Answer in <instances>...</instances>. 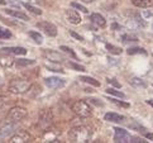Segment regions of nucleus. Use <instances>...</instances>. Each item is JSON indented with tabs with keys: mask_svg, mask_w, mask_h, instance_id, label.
<instances>
[{
	"mask_svg": "<svg viewBox=\"0 0 153 143\" xmlns=\"http://www.w3.org/2000/svg\"><path fill=\"white\" fill-rule=\"evenodd\" d=\"M90 137H91V132L87 127H85V125H80V127L72 128L70 130V134H68L70 141L76 142V143L90 142Z\"/></svg>",
	"mask_w": 153,
	"mask_h": 143,
	"instance_id": "f257e3e1",
	"label": "nucleus"
},
{
	"mask_svg": "<svg viewBox=\"0 0 153 143\" xmlns=\"http://www.w3.org/2000/svg\"><path fill=\"white\" fill-rule=\"evenodd\" d=\"M32 86V82L27 79H14L9 84V91L12 94H24Z\"/></svg>",
	"mask_w": 153,
	"mask_h": 143,
	"instance_id": "f03ea898",
	"label": "nucleus"
},
{
	"mask_svg": "<svg viewBox=\"0 0 153 143\" xmlns=\"http://www.w3.org/2000/svg\"><path fill=\"white\" fill-rule=\"evenodd\" d=\"M53 123V114L50 109H43L39 113V118H38V127L42 130H47Z\"/></svg>",
	"mask_w": 153,
	"mask_h": 143,
	"instance_id": "7ed1b4c3",
	"label": "nucleus"
},
{
	"mask_svg": "<svg viewBox=\"0 0 153 143\" xmlns=\"http://www.w3.org/2000/svg\"><path fill=\"white\" fill-rule=\"evenodd\" d=\"M27 115V110L24 108H19V107H14L9 110V113L7 114V123H19L22 119Z\"/></svg>",
	"mask_w": 153,
	"mask_h": 143,
	"instance_id": "20e7f679",
	"label": "nucleus"
},
{
	"mask_svg": "<svg viewBox=\"0 0 153 143\" xmlns=\"http://www.w3.org/2000/svg\"><path fill=\"white\" fill-rule=\"evenodd\" d=\"M72 109H74L75 114L79 115V117H81V118H87V117H90V115H91V108H90V105L85 100L76 101L74 104Z\"/></svg>",
	"mask_w": 153,
	"mask_h": 143,
	"instance_id": "39448f33",
	"label": "nucleus"
},
{
	"mask_svg": "<svg viewBox=\"0 0 153 143\" xmlns=\"http://www.w3.org/2000/svg\"><path fill=\"white\" fill-rule=\"evenodd\" d=\"M37 27L39 29H42L47 36H50V37H56L57 36V27L54 24H52V23H50V22H45V20L38 22Z\"/></svg>",
	"mask_w": 153,
	"mask_h": 143,
	"instance_id": "423d86ee",
	"label": "nucleus"
},
{
	"mask_svg": "<svg viewBox=\"0 0 153 143\" xmlns=\"http://www.w3.org/2000/svg\"><path fill=\"white\" fill-rule=\"evenodd\" d=\"M30 141H32V137L28 132L19 130L8 142H10V143H27V142H30Z\"/></svg>",
	"mask_w": 153,
	"mask_h": 143,
	"instance_id": "0eeeda50",
	"label": "nucleus"
},
{
	"mask_svg": "<svg viewBox=\"0 0 153 143\" xmlns=\"http://www.w3.org/2000/svg\"><path fill=\"white\" fill-rule=\"evenodd\" d=\"M130 134L127 130H124L122 128H115L114 129V141L117 143H125V142H130Z\"/></svg>",
	"mask_w": 153,
	"mask_h": 143,
	"instance_id": "6e6552de",
	"label": "nucleus"
},
{
	"mask_svg": "<svg viewBox=\"0 0 153 143\" xmlns=\"http://www.w3.org/2000/svg\"><path fill=\"white\" fill-rule=\"evenodd\" d=\"M45 57L48 60V61L51 62H62L63 60H66L63 57V54H61L59 52L57 51H52V49H47V51H45Z\"/></svg>",
	"mask_w": 153,
	"mask_h": 143,
	"instance_id": "1a4fd4ad",
	"label": "nucleus"
},
{
	"mask_svg": "<svg viewBox=\"0 0 153 143\" xmlns=\"http://www.w3.org/2000/svg\"><path fill=\"white\" fill-rule=\"evenodd\" d=\"M14 58L9 53L0 52V66L4 69H12L14 66Z\"/></svg>",
	"mask_w": 153,
	"mask_h": 143,
	"instance_id": "9d476101",
	"label": "nucleus"
},
{
	"mask_svg": "<svg viewBox=\"0 0 153 143\" xmlns=\"http://www.w3.org/2000/svg\"><path fill=\"white\" fill-rule=\"evenodd\" d=\"M45 84L51 89H59V87L65 86V80L59 77H47L45 79Z\"/></svg>",
	"mask_w": 153,
	"mask_h": 143,
	"instance_id": "9b49d317",
	"label": "nucleus"
},
{
	"mask_svg": "<svg viewBox=\"0 0 153 143\" xmlns=\"http://www.w3.org/2000/svg\"><path fill=\"white\" fill-rule=\"evenodd\" d=\"M66 16H67V20L70 22L71 24H79L81 22L80 14L74 9H67L66 10Z\"/></svg>",
	"mask_w": 153,
	"mask_h": 143,
	"instance_id": "f8f14e48",
	"label": "nucleus"
},
{
	"mask_svg": "<svg viewBox=\"0 0 153 143\" xmlns=\"http://www.w3.org/2000/svg\"><path fill=\"white\" fill-rule=\"evenodd\" d=\"M14 129H15L14 123H7L1 129H0V139L7 138L9 134H12V133H13Z\"/></svg>",
	"mask_w": 153,
	"mask_h": 143,
	"instance_id": "ddd939ff",
	"label": "nucleus"
},
{
	"mask_svg": "<svg viewBox=\"0 0 153 143\" xmlns=\"http://www.w3.org/2000/svg\"><path fill=\"white\" fill-rule=\"evenodd\" d=\"M5 13L9 14V15H12V16H14V18H17V19H20V20H25V22L29 20V16L27 15V14H24L23 12H19V10L5 9Z\"/></svg>",
	"mask_w": 153,
	"mask_h": 143,
	"instance_id": "4468645a",
	"label": "nucleus"
},
{
	"mask_svg": "<svg viewBox=\"0 0 153 143\" xmlns=\"http://www.w3.org/2000/svg\"><path fill=\"white\" fill-rule=\"evenodd\" d=\"M0 52L10 53V54H25L27 49L23 47H5V48H1Z\"/></svg>",
	"mask_w": 153,
	"mask_h": 143,
	"instance_id": "2eb2a0df",
	"label": "nucleus"
},
{
	"mask_svg": "<svg viewBox=\"0 0 153 143\" xmlns=\"http://www.w3.org/2000/svg\"><path fill=\"white\" fill-rule=\"evenodd\" d=\"M104 118H105V120H108V122H115V123H122L125 120L123 115L117 114V113H106Z\"/></svg>",
	"mask_w": 153,
	"mask_h": 143,
	"instance_id": "dca6fc26",
	"label": "nucleus"
},
{
	"mask_svg": "<svg viewBox=\"0 0 153 143\" xmlns=\"http://www.w3.org/2000/svg\"><path fill=\"white\" fill-rule=\"evenodd\" d=\"M90 19L92 20V23L97 24L99 27H105V24H106L105 18H104L102 15H100V14H92V15L90 16Z\"/></svg>",
	"mask_w": 153,
	"mask_h": 143,
	"instance_id": "f3484780",
	"label": "nucleus"
},
{
	"mask_svg": "<svg viewBox=\"0 0 153 143\" xmlns=\"http://www.w3.org/2000/svg\"><path fill=\"white\" fill-rule=\"evenodd\" d=\"M34 63H36L34 60H28V58H19V60H15L14 62L17 67H25V66H30Z\"/></svg>",
	"mask_w": 153,
	"mask_h": 143,
	"instance_id": "a211bd4d",
	"label": "nucleus"
},
{
	"mask_svg": "<svg viewBox=\"0 0 153 143\" xmlns=\"http://www.w3.org/2000/svg\"><path fill=\"white\" fill-rule=\"evenodd\" d=\"M129 82H130V85L134 86V87H146L147 86L146 82L139 77H132L129 80Z\"/></svg>",
	"mask_w": 153,
	"mask_h": 143,
	"instance_id": "6ab92c4d",
	"label": "nucleus"
},
{
	"mask_svg": "<svg viewBox=\"0 0 153 143\" xmlns=\"http://www.w3.org/2000/svg\"><path fill=\"white\" fill-rule=\"evenodd\" d=\"M12 32L7 28H3V27H0V39H9V38H12Z\"/></svg>",
	"mask_w": 153,
	"mask_h": 143,
	"instance_id": "aec40b11",
	"label": "nucleus"
},
{
	"mask_svg": "<svg viewBox=\"0 0 153 143\" xmlns=\"http://www.w3.org/2000/svg\"><path fill=\"white\" fill-rule=\"evenodd\" d=\"M80 80L84 81V82H87V84H91L92 86H100L99 81H96L95 79H92V77H89V76H81Z\"/></svg>",
	"mask_w": 153,
	"mask_h": 143,
	"instance_id": "412c9836",
	"label": "nucleus"
},
{
	"mask_svg": "<svg viewBox=\"0 0 153 143\" xmlns=\"http://www.w3.org/2000/svg\"><path fill=\"white\" fill-rule=\"evenodd\" d=\"M106 49L110 53H113V54H120L123 52V49L122 48H119V47H115V46H113V45H109V43H106Z\"/></svg>",
	"mask_w": 153,
	"mask_h": 143,
	"instance_id": "4be33fe9",
	"label": "nucleus"
},
{
	"mask_svg": "<svg viewBox=\"0 0 153 143\" xmlns=\"http://www.w3.org/2000/svg\"><path fill=\"white\" fill-rule=\"evenodd\" d=\"M132 3L138 8H146L151 4V0H132Z\"/></svg>",
	"mask_w": 153,
	"mask_h": 143,
	"instance_id": "5701e85b",
	"label": "nucleus"
},
{
	"mask_svg": "<svg viewBox=\"0 0 153 143\" xmlns=\"http://www.w3.org/2000/svg\"><path fill=\"white\" fill-rule=\"evenodd\" d=\"M46 67L50 70V71H53V72H63V70H62V67L61 66H58V65H52V63H46L45 65Z\"/></svg>",
	"mask_w": 153,
	"mask_h": 143,
	"instance_id": "b1692460",
	"label": "nucleus"
},
{
	"mask_svg": "<svg viewBox=\"0 0 153 143\" xmlns=\"http://www.w3.org/2000/svg\"><path fill=\"white\" fill-rule=\"evenodd\" d=\"M24 8L25 9H28L30 13H33V14H37V15H41L42 14V10L41 9H38V8H36V7H33V5H30V4H24Z\"/></svg>",
	"mask_w": 153,
	"mask_h": 143,
	"instance_id": "393cba45",
	"label": "nucleus"
},
{
	"mask_svg": "<svg viewBox=\"0 0 153 143\" xmlns=\"http://www.w3.org/2000/svg\"><path fill=\"white\" fill-rule=\"evenodd\" d=\"M128 53L129 54H135V53H140V54H147V51L140 47H133V48H129L128 49Z\"/></svg>",
	"mask_w": 153,
	"mask_h": 143,
	"instance_id": "a878e982",
	"label": "nucleus"
},
{
	"mask_svg": "<svg viewBox=\"0 0 153 143\" xmlns=\"http://www.w3.org/2000/svg\"><path fill=\"white\" fill-rule=\"evenodd\" d=\"M29 36H30V38H33V41H36L38 45H41V43H42V39H43V38H42V36L39 34V33L30 31V32H29Z\"/></svg>",
	"mask_w": 153,
	"mask_h": 143,
	"instance_id": "bb28decb",
	"label": "nucleus"
},
{
	"mask_svg": "<svg viewBox=\"0 0 153 143\" xmlns=\"http://www.w3.org/2000/svg\"><path fill=\"white\" fill-rule=\"evenodd\" d=\"M61 49H62L63 52L68 53V54H70V56L72 57V58L77 60V56H76V53H75V52H74V51H72V49H71V48H68V47H65V46H61Z\"/></svg>",
	"mask_w": 153,
	"mask_h": 143,
	"instance_id": "cd10ccee",
	"label": "nucleus"
},
{
	"mask_svg": "<svg viewBox=\"0 0 153 143\" xmlns=\"http://www.w3.org/2000/svg\"><path fill=\"white\" fill-rule=\"evenodd\" d=\"M68 66H70L71 69L76 70V71H85V67H84V66H81V65H79V63H75V62H68Z\"/></svg>",
	"mask_w": 153,
	"mask_h": 143,
	"instance_id": "c85d7f7f",
	"label": "nucleus"
},
{
	"mask_svg": "<svg viewBox=\"0 0 153 143\" xmlns=\"http://www.w3.org/2000/svg\"><path fill=\"white\" fill-rule=\"evenodd\" d=\"M138 41V38H137L135 36H130V34H124L123 36V42H135Z\"/></svg>",
	"mask_w": 153,
	"mask_h": 143,
	"instance_id": "c756f323",
	"label": "nucleus"
},
{
	"mask_svg": "<svg viewBox=\"0 0 153 143\" xmlns=\"http://www.w3.org/2000/svg\"><path fill=\"white\" fill-rule=\"evenodd\" d=\"M106 92H108V94L114 95V96H118V98H124V96H125L123 92H120V91H118V90H114V89H108Z\"/></svg>",
	"mask_w": 153,
	"mask_h": 143,
	"instance_id": "7c9ffc66",
	"label": "nucleus"
},
{
	"mask_svg": "<svg viewBox=\"0 0 153 143\" xmlns=\"http://www.w3.org/2000/svg\"><path fill=\"white\" fill-rule=\"evenodd\" d=\"M109 100H111L113 103L118 104V105H119V107H122V108H129V107H130L128 103H124V101H120V100H115V99H109Z\"/></svg>",
	"mask_w": 153,
	"mask_h": 143,
	"instance_id": "2f4dec72",
	"label": "nucleus"
},
{
	"mask_svg": "<svg viewBox=\"0 0 153 143\" xmlns=\"http://www.w3.org/2000/svg\"><path fill=\"white\" fill-rule=\"evenodd\" d=\"M71 7H72V8H76V9H79V10H81V12H84V13H87V9H86L85 7H82V5L77 4V3H71Z\"/></svg>",
	"mask_w": 153,
	"mask_h": 143,
	"instance_id": "473e14b6",
	"label": "nucleus"
},
{
	"mask_svg": "<svg viewBox=\"0 0 153 143\" xmlns=\"http://www.w3.org/2000/svg\"><path fill=\"white\" fill-rule=\"evenodd\" d=\"M70 34L74 38H76V39H77V41H84V38L81 37L80 34H77V33H75V32H70Z\"/></svg>",
	"mask_w": 153,
	"mask_h": 143,
	"instance_id": "72a5a7b5",
	"label": "nucleus"
},
{
	"mask_svg": "<svg viewBox=\"0 0 153 143\" xmlns=\"http://www.w3.org/2000/svg\"><path fill=\"white\" fill-rule=\"evenodd\" d=\"M109 82H110L111 85L117 86V87H120V86H122V85H120V84H119V82H118V81H117L115 79H109Z\"/></svg>",
	"mask_w": 153,
	"mask_h": 143,
	"instance_id": "f704fd0d",
	"label": "nucleus"
},
{
	"mask_svg": "<svg viewBox=\"0 0 153 143\" xmlns=\"http://www.w3.org/2000/svg\"><path fill=\"white\" fill-rule=\"evenodd\" d=\"M130 142H133V143H144V141H142L139 138H130Z\"/></svg>",
	"mask_w": 153,
	"mask_h": 143,
	"instance_id": "c9c22d12",
	"label": "nucleus"
},
{
	"mask_svg": "<svg viewBox=\"0 0 153 143\" xmlns=\"http://www.w3.org/2000/svg\"><path fill=\"white\" fill-rule=\"evenodd\" d=\"M143 16H144V18H149V16H152V13L151 12H144Z\"/></svg>",
	"mask_w": 153,
	"mask_h": 143,
	"instance_id": "e433bc0d",
	"label": "nucleus"
},
{
	"mask_svg": "<svg viewBox=\"0 0 153 143\" xmlns=\"http://www.w3.org/2000/svg\"><path fill=\"white\" fill-rule=\"evenodd\" d=\"M4 100H5V99H4V98H3V96H0V108H1V107H3V105H4V103H5V101H4Z\"/></svg>",
	"mask_w": 153,
	"mask_h": 143,
	"instance_id": "4c0bfd02",
	"label": "nucleus"
},
{
	"mask_svg": "<svg viewBox=\"0 0 153 143\" xmlns=\"http://www.w3.org/2000/svg\"><path fill=\"white\" fill-rule=\"evenodd\" d=\"M146 137L149 139H153V134H151V133H146Z\"/></svg>",
	"mask_w": 153,
	"mask_h": 143,
	"instance_id": "58836bf2",
	"label": "nucleus"
},
{
	"mask_svg": "<svg viewBox=\"0 0 153 143\" xmlns=\"http://www.w3.org/2000/svg\"><path fill=\"white\" fill-rule=\"evenodd\" d=\"M148 104L153 107V99H149V100H148Z\"/></svg>",
	"mask_w": 153,
	"mask_h": 143,
	"instance_id": "ea45409f",
	"label": "nucleus"
},
{
	"mask_svg": "<svg viewBox=\"0 0 153 143\" xmlns=\"http://www.w3.org/2000/svg\"><path fill=\"white\" fill-rule=\"evenodd\" d=\"M84 3H92V1H95V0H82Z\"/></svg>",
	"mask_w": 153,
	"mask_h": 143,
	"instance_id": "a19ab883",
	"label": "nucleus"
},
{
	"mask_svg": "<svg viewBox=\"0 0 153 143\" xmlns=\"http://www.w3.org/2000/svg\"><path fill=\"white\" fill-rule=\"evenodd\" d=\"M0 4H1V5H5V4H7V1H5V0H0Z\"/></svg>",
	"mask_w": 153,
	"mask_h": 143,
	"instance_id": "79ce46f5",
	"label": "nucleus"
}]
</instances>
